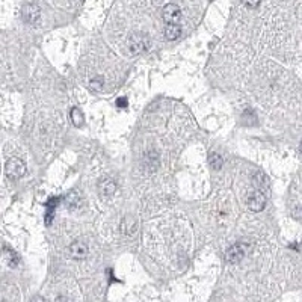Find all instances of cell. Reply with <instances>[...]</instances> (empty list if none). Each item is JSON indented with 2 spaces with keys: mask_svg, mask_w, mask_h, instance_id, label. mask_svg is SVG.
Instances as JSON below:
<instances>
[{
  "mask_svg": "<svg viewBox=\"0 0 302 302\" xmlns=\"http://www.w3.org/2000/svg\"><path fill=\"white\" fill-rule=\"evenodd\" d=\"M150 47V40L144 33H135L129 40V50L132 55H142Z\"/></svg>",
  "mask_w": 302,
  "mask_h": 302,
  "instance_id": "1",
  "label": "cell"
},
{
  "mask_svg": "<svg viewBox=\"0 0 302 302\" xmlns=\"http://www.w3.org/2000/svg\"><path fill=\"white\" fill-rule=\"evenodd\" d=\"M5 172L8 177H11V179H20V177L26 174V165L22 159L11 157L5 165Z\"/></svg>",
  "mask_w": 302,
  "mask_h": 302,
  "instance_id": "2",
  "label": "cell"
},
{
  "mask_svg": "<svg viewBox=\"0 0 302 302\" xmlns=\"http://www.w3.org/2000/svg\"><path fill=\"white\" fill-rule=\"evenodd\" d=\"M246 206L253 211H261L266 206V198L260 190H253L246 195Z\"/></svg>",
  "mask_w": 302,
  "mask_h": 302,
  "instance_id": "3",
  "label": "cell"
},
{
  "mask_svg": "<svg viewBox=\"0 0 302 302\" xmlns=\"http://www.w3.org/2000/svg\"><path fill=\"white\" fill-rule=\"evenodd\" d=\"M246 254V243L237 242L233 246H230L225 253V260L228 263H239Z\"/></svg>",
  "mask_w": 302,
  "mask_h": 302,
  "instance_id": "4",
  "label": "cell"
},
{
  "mask_svg": "<svg viewBox=\"0 0 302 302\" xmlns=\"http://www.w3.org/2000/svg\"><path fill=\"white\" fill-rule=\"evenodd\" d=\"M162 15H163V20L166 24H179V22L182 19V11L177 5L169 3L163 8Z\"/></svg>",
  "mask_w": 302,
  "mask_h": 302,
  "instance_id": "5",
  "label": "cell"
},
{
  "mask_svg": "<svg viewBox=\"0 0 302 302\" xmlns=\"http://www.w3.org/2000/svg\"><path fill=\"white\" fill-rule=\"evenodd\" d=\"M68 253L74 260H83L88 256V246L82 240H74L68 246Z\"/></svg>",
  "mask_w": 302,
  "mask_h": 302,
  "instance_id": "6",
  "label": "cell"
},
{
  "mask_svg": "<svg viewBox=\"0 0 302 302\" xmlns=\"http://www.w3.org/2000/svg\"><path fill=\"white\" fill-rule=\"evenodd\" d=\"M115 189H116V185L111 179H103L98 183V192H100V195L103 198H111L112 195L115 193Z\"/></svg>",
  "mask_w": 302,
  "mask_h": 302,
  "instance_id": "7",
  "label": "cell"
},
{
  "mask_svg": "<svg viewBox=\"0 0 302 302\" xmlns=\"http://www.w3.org/2000/svg\"><path fill=\"white\" fill-rule=\"evenodd\" d=\"M23 19L27 22V23H35V22H38L40 19V8L37 5H26L24 9H23Z\"/></svg>",
  "mask_w": 302,
  "mask_h": 302,
  "instance_id": "8",
  "label": "cell"
},
{
  "mask_svg": "<svg viewBox=\"0 0 302 302\" xmlns=\"http://www.w3.org/2000/svg\"><path fill=\"white\" fill-rule=\"evenodd\" d=\"M182 35V29L179 24H166L165 27V37L169 40V41H175Z\"/></svg>",
  "mask_w": 302,
  "mask_h": 302,
  "instance_id": "9",
  "label": "cell"
},
{
  "mask_svg": "<svg viewBox=\"0 0 302 302\" xmlns=\"http://www.w3.org/2000/svg\"><path fill=\"white\" fill-rule=\"evenodd\" d=\"M88 88H90L93 93H101L104 88V79L101 76L93 77L91 80H88Z\"/></svg>",
  "mask_w": 302,
  "mask_h": 302,
  "instance_id": "10",
  "label": "cell"
},
{
  "mask_svg": "<svg viewBox=\"0 0 302 302\" xmlns=\"http://www.w3.org/2000/svg\"><path fill=\"white\" fill-rule=\"evenodd\" d=\"M209 165L213 168V169H221L222 165H224V159L222 156H219L218 153H210L209 154Z\"/></svg>",
  "mask_w": 302,
  "mask_h": 302,
  "instance_id": "11",
  "label": "cell"
},
{
  "mask_svg": "<svg viewBox=\"0 0 302 302\" xmlns=\"http://www.w3.org/2000/svg\"><path fill=\"white\" fill-rule=\"evenodd\" d=\"M71 121H73V124H74L76 127H82L83 126L85 118H83V114H82V111L79 108L71 109Z\"/></svg>",
  "mask_w": 302,
  "mask_h": 302,
  "instance_id": "12",
  "label": "cell"
},
{
  "mask_svg": "<svg viewBox=\"0 0 302 302\" xmlns=\"http://www.w3.org/2000/svg\"><path fill=\"white\" fill-rule=\"evenodd\" d=\"M5 257L8 258V261H9V266H14L19 263V257L15 256V253H12V251H9V250H5Z\"/></svg>",
  "mask_w": 302,
  "mask_h": 302,
  "instance_id": "13",
  "label": "cell"
},
{
  "mask_svg": "<svg viewBox=\"0 0 302 302\" xmlns=\"http://www.w3.org/2000/svg\"><path fill=\"white\" fill-rule=\"evenodd\" d=\"M261 0H243V3L248 6V8H257L260 5Z\"/></svg>",
  "mask_w": 302,
  "mask_h": 302,
  "instance_id": "14",
  "label": "cell"
},
{
  "mask_svg": "<svg viewBox=\"0 0 302 302\" xmlns=\"http://www.w3.org/2000/svg\"><path fill=\"white\" fill-rule=\"evenodd\" d=\"M116 104L119 106V108H121V106H122V108H126V106H127V98H118Z\"/></svg>",
  "mask_w": 302,
  "mask_h": 302,
  "instance_id": "15",
  "label": "cell"
},
{
  "mask_svg": "<svg viewBox=\"0 0 302 302\" xmlns=\"http://www.w3.org/2000/svg\"><path fill=\"white\" fill-rule=\"evenodd\" d=\"M30 302H47V299H44L43 296H35V298H32Z\"/></svg>",
  "mask_w": 302,
  "mask_h": 302,
  "instance_id": "16",
  "label": "cell"
},
{
  "mask_svg": "<svg viewBox=\"0 0 302 302\" xmlns=\"http://www.w3.org/2000/svg\"><path fill=\"white\" fill-rule=\"evenodd\" d=\"M56 302H65V298H61V296H59V298L56 299Z\"/></svg>",
  "mask_w": 302,
  "mask_h": 302,
  "instance_id": "17",
  "label": "cell"
},
{
  "mask_svg": "<svg viewBox=\"0 0 302 302\" xmlns=\"http://www.w3.org/2000/svg\"><path fill=\"white\" fill-rule=\"evenodd\" d=\"M299 150H301V153H302V140H301V145H299Z\"/></svg>",
  "mask_w": 302,
  "mask_h": 302,
  "instance_id": "18",
  "label": "cell"
}]
</instances>
